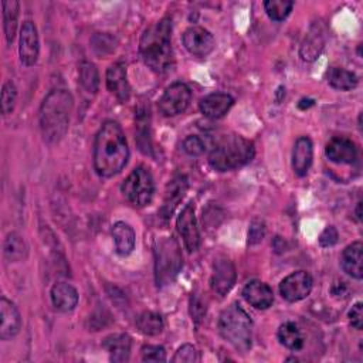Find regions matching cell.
Here are the masks:
<instances>
[{"label": "cell", "instance_id": "obj_8", "mask_svg": "<svg viewBox=\"0 0 363 363\" xmlns=\"http://www.w3.org/2000/svg\"><path fill=\"white\" fill-rule=\"evenodd\" d=\"M191 99L190 88L183 82H174L166 88L159 99V109L164 116H174L186 111Z\"/></svg>", "mask_w": 363, "mask_h": 363}, {"label": "cell", "instance_id": "obj_26", "mask_svg": "<svg viewBox=\"0 0 363 363\" xmlns=\"http://www.w3.org/2000/svg\"><path fill=\"white\" fill-rule=\"evenodd\" d=\"M277 336L281 345H284L289 350H301L303 347L305 337L298 325L294 322H284L279 326Z\"/></svg>", "mask_w": 363, "mask_h": 363}, {"label": "cell", "instance_id": "obj_19", "mask_svg": "<svg viewBox=\"0 0 363 363\" xmlns=\"http://www.w3.org/2000/svg\"><path fill=\"white\" fill-rule=\"evenodd\" d=\"M313 157V146L309 138L301 136L296 139L292 150V169L295 174L305 176L312 164Z\"/></svg>", "mask_w": 363, "mask_h": 363}, {"label": "cell", "instance_id": "obj_13", "mask_svg": "<svg viewBox=\"0 0 363 363\" xmlns=\"http://www.w3.org/2000/svg\"><path fill=\"white\" fill-rule=\"evenodd\" d=\"M235 284V267L227 258H220L214 262L210 278L211 289L218 296H225Z\"/></svg>", "mask_w": 363, "mask_h": 363}, {"label": "cell", "instance_id": "obj_9", "mask_svg": "<svg viewBox=\"0 0 363 363\" xmlns=\"http://www.w3.org/2000/svg\"><path fill=\"white\" fill-rule=\"evenodd\" d=\"M312 277L306 271H296L285 277L279 284V294L288 302L305 299L312 291Z\"/></svg>", "mask_w": 363, "mask_h": 363}, {"label": "cell", "instance_id": "obj_22", "mask_svg": "<svg viewBox=\"0 0 363 363\" xmlns=\"http://www.w3.org/2000/svg\"><path fill=\"white\" fill-rule=\"evenodd\" d=\"M362 259H363V244L362 241H354L350 245H347L342 252L340 262H342L343 271L354 279H362L363 277Z\"/></svg>", "mask_w": 363, "mask_h": 363}, {"label": "cell", "instance_id": "obj_31", "mask_svg": "<svg viewBox=\"0 0 363 363\" xmlns=\"http://www.w3.org/2000/svg\"><path fill=\"white\" fill-rule=\"evenodd\" d=\"M79 82L82 85V88L86 92H92L95 94L98 91L99 86V74L96 67L89 62V61H84L79 65Z\"/></svg>", "mask_w": 363, "mask_h": 363}, {"label": "cell", "instance_id": "obj_23", "mask_svg": "<svg viewBox=\"0 0 363 363\" xmlns=\"http://www.w3.org/2000/svg\"><path fill=\"white\" fill-rule=\"evenodd\" d=\"M325 40H326V34L322 24H313L301 45L299 54L302 60L305 61L316 60V57L320 54L325 45Z\"/></svg>", "mask_w": 363, "mask_h": 363}, {"label": "cell", "instance_id": "obj_17", "mask_svg": "<svg viewBox=\"0 0 363 363\" xmlns=\"http://www.w3.org/2000/svg\"><path fill=\"white\" fill-rule=\"evenodd\" d=\"M242 296L251 306L257 309H267L274 302V292L269 285L258 279H252L244 286Z\"/></svg>", "mask_w": 363, "mask_h": 363}, {"label": "cell", "instance_id": "obj_35", "mask_svg": "<svg viewBox=\"0 0 363 363\" xmlns=\"http://www.w3.org/2000/svg\"><path fill=\"white\" fill-rule=\"evenodd\" d=\"M172 360L174 363H196V362H200V354L193 345L186 343L177 349Z\"/></svg>", "mask_w": 363, "mask_h": 363}, {"label": "cell", "instance_id": "obj_14", "mask_svg": "<svg viewBox=\"0 0 363 363\" xmlns=\"http://www.w3.org/2000/svg\"><path fill=\"white\" fill-rule=\"evenodd\" d=\"M0 316H1L0 339L9 340L20 332L21 316H20L17 306L4 296H1V299H0Z\"/></svg>", "mask_w": 363, "mask_h": 363}, {"label": "cell", "instance_id": "obj_6", "mask_svg": "<svg viewBox=\"0 0 363 363\" xmlns=\"http://www.w3.org/2000/svg\"><path fill=\"white\" fill-rule=\"evenodd\" d=\"M155 279L157 286L169 285L179 274L183 265V257L177 241L163 237L155 242Z\"/></svg>", "mask_w": 363, "mask_h": 363}, {"label": "cell", "instance_id": "obj_25", "mask_svg": "<svg viewBox=\"0 0 363 363\" xmlns=\"http://www.w3.org/2000/svg\"><path fill=\"white\" fill-rule=\"evenodd\" d=\"M111 233H112V238H113V242H115L116 252L122 257L129 255L133 251L135 241H136L133 228L125 221H118L112 225Z\"/></svg>", "mask_w": 363, "mask_h": 363}, {"label": "cell", "instance_id": "obj_34", "mask_svg": "<svg viewBox=\"0 0 363 363\" xmlns=\"http://www.w3.org/2000/svg\"><path fill=\"white\" fill-rule=\"evenodd\" d=\"M92 48H94V51L98 54V55H102V57H105V55H108L109 52H112L113 51V48H115V38L112 37V35H109V34H101V33H98V34H95L94 37H92Z\"/></svg>", "mask_w": 363, "mask_h": 363}, {"label": "cell", "instance_id": "obj_29", "mask_svg": "<svg viewBox=\"0 0 363 363\" xmlns=\"http://www.w3.org/2000/svg\"><path fill=\"white\" fill-rule=\"evenodd\" d=\"M328 82L336 88V89H340V91H350L353 88H356L357 85V77L347 71V69H343V68H330L328 71Z\"/></svg>", "mask_w": 363, "mask_h": 363}, {"label": "cell", "instance_id": "obj_20", "mask_svg": "<svg viewBox=\"0 0 363 363\" xmlns=\"http://www.w3.org/2000/svg\"><path fill=\"white\" fill-rule=\"evenodd\" d=\"M102 347L109 353L112 362H128L130 356L132 339L126 333H113L102 340Z\"/></svg>", "mask_w": 363, "mask_h": 363}, {"label": "cell", "instance_id": "obj_38", "mask_svg": "<svg viewBox=\"0 0 363 363\" xmlns=\"http://www.w3.org/2000/svg\"><path fill=\"white\" fill-rule=\"evenodd\" d=\"M265 235V224L261 220H252L250 230H248V244L254 245L261 242Z\"/></svg>", "mask_w": 363, "mask_h": 363}, {"label": "cell", "instance_id": "obj_32", "mask_svg": "<svg viewBox=\"0 0 363 363\" xmlns=\"http://www.w3.org/2000/svg\"><path fill=\"white\" fill-rule=\"evenodd\" d=\"M294 1L291 0H267L264 1V9L268 17L274 21H282L292 11Z\"/></svg>", "mask_w": 363, "mask_h": 363}, {"label": "cell", "instance_id": "obj_16", "mask_svg": "<svg viewBox=\"0 0 363 363\" xmlns=\"http://www.w3.org/2000/svg\"><path fill=\"white\" fill-rule=\"evenodd\" d=\"M106 88L116 96L118 101L125 102L130 96V86L126 78V68L122 62H115L106 69Z\"/></svg>", "mask_w": 363, "mask_h": 363}, {"label": "cell", "instance_id": "obj_18", "mask_svg": "<svg viewBox=\"0 0 363 363\" xmlns=\"http://www.w3.org/2000/svg\"><path fill=\"white\" fill-rule=\"evenodd\" d=\"M233 104H234V99L231 95L224 92H214L204 96L200 101L199 108L204 116L210 119H218L230 111Z\"/></svg>", "mask_w": 363, "mask_h": 363}, {"label": "cell", "instance_id": "obj_3", "mask_svg": "<svg viewBox=\"0 0 363 363\" xmlns=\"http://www.w3.org/2000/svg\"><path fill=\"white\" fill-rule=\"evenodd\" d=\"M172 20L164 17L149 26L139 43V52L145 64L156 72H166L174 64L172 48Z\"/></svg>", "mask_w": 363, "mask_h": 363}, {"label": "cell", "instance_id": "obj_15", "mask_svg": "<svg viewBox=\"0 0 363 363\" xmlns=\"http://www.w3.org/2000/svg\"><path fill=\"white\" fill-rule=\"evenodd\" d=\"M325 153L328 159L337 164H352L357 159V149L354 143L347 138H332L326 147Z\"/></svg>", "mask_w": 363, "mask_h": 363}, {"label": "cell", "instance_id": "obj_4", "mask_svg": "<svg viewBox=\"0 0 363 363\" xmlns=\"http://www.w3.org/2000/svg\"><path fill=\"white\" fill-rule=\"evenodd\" d=\"M255 155L254 143L241 135L221 136L208 155V163L218 172H228L247 164Z\"/></svg>", "mask_w": 363, "mask_h": 363}, {"label": "cell", "instance_id": "obj_33", "mask_svg": "<svg viewBox=\"0 0 363 363\" xmlns=\"http://www.w3.org/2000/svg\"><path fill=\"white\" fill-rule=\"evenodd\" d=\"M17 99V89L11 81L4 82L1 88V112L3 115H9L13 112Z\"/></svg>", "mask_w": 363, "mask_h": 363}, {"label": "cell", "instance_id": "obj_21", "mask_svg": "<svg viewBox=\"0 0 363 363\" xmlns=\"http://www.w3.org/2000/svg\"><path fill=\"white\" fill-rule=\"evenodd\" d=\"M186 190H187V179H186V176H177V177H174L167 184L164 200H163V206L160 208V216L163 218L167 220L173 214L176 206L183 199Z\"/></svg>", "mask_w": 363, "mask_h": 363}, {"label": "cell", "instance_id": "obj_10", "mask_svg": "<svg viewBox=\"0 0 363 363\" xmlns=\"http://www.w3.org/2000/svg\"><path fill=\"white\" fill-rule=\"evenodd\" d=\"M176 227H177V231L184 242L186 250L189 252L197 251V248L200 245V233H199V227H197V221H196V216H194V207L191 203L187 204L179 214Z\"/></svg>", "mask_w": 363, "mask_h": 363}, {"label": "cell", "instance_id": "obj_40", "mask_svg": "<svg viewBox=\"0 0 363 363\" xmlns=\"http://www.w3.org/2000/svg\"><path fill=\"white\" fill-rule=\"evenodd\" d=\"M337 238H339V234H337L336 228L333 225H329L319 235V244L322 247H332L337 242Z\"/></svg>", "mask_w": 363, "mask_h": 363}, {"label": "cell", "instance_id": "obj_24", "mask_svg": "<svg viewBox=\"0 0 363 363\" xmlns=\"http://www.w3.org/2000/svg\"><path fill=\"white\" fill-rule=\"evenodd\" d=\"M51 302L60 312H69L78 303V292L72 285L58 282L51 288Z\"/></svg>", "mask_w": 363, "mask_h": 363}, {"label": "cell", "instance_id": "obj_2", "mask_svg": "<svg viewBox=\"0 0 363 363\" xmlns=\"http://www.w3.org/2000/svg\"><path fill=\"white\" fill-rule=\"evenodd\" d=\"M74 108V98L67 89L50 91L38 112V122L43 138L48 143H58L69 128Z\"/></svg>", "mask_w": 363, "mask_h": 363}, {"label": "cell", "instance_id": "obj_7", "mask_svg": "<svg viewBox=\"0 0 363 363\" xmlns=\"http://www.w3.org/2000/svg\"><path fill=\"white\" fill-rule=\"evenodd\" d=\"M125 199L135 207L147 206L155 193V182L150 172L145 166H138L122 183Z\"/></svg>", "mask_w": 363, "mask_h": 363}, {"label": "cell", "instance_id": "obj_41", "mask_svg": "<svg viewBox=\"0 0 363 363\" xmlns=\"http://www.w3.org/2000/svg\"><path fill=\"white\" fill-rule=\"evenodd\" d=\"M362 201H359L357 203V206H356V218H357V221H362Z\"/></svg>", "mask_w": 363, "mask_h": 363}, {"label": "cell", "instance_id": "obj_37", "mask_svg": "<svg viewBox=\"0 0 363 363\" xmlns=\"http://www.w3.org/2000/svg\"><path fill=\"white\" fill-rule=\"evenodd\" d=\"M204 149H206V145L199 136L191 135L183 140V150L190 156H199L204 152Z\"/></svg>", "mask_w": 363, "mask_h": 363}, {"label": "cell", "instance_id": "obj_1", "mask_svg": "<svg viewBox=\"0 0 363 363\" xmlns=\"http://www.w3.org/2000/svg\"><path fill=\"white\" fill-rule=\"evenodd\" d=\"M129 147L121 125L106 121L94 140V169L101 177L118 174L128 163Z\"/></svg>", "mask_w": 363, "mask_h": 363}, {"label": "cell", "instance_id": "obj_27", "mask_svg": "<svg viewBox=\"0 0 363 363\" xmlns=\"http://www.w3.org/2000/svg\"><path fill=\"white\" fill-rule=\"evenodd\" d=\"M3 7V30L9 44L13 43L16 30H17V18H18V9L20 4L17 0H4L1 1Z\"/></svg>", "mask_w": 363, "mask_h": 363}, {"label": "cell", "instance_id": "obj_5", "mask_svg": "<svg viewBox=\"0 0 363 363\" xmlns=\"http://www.w3.org/2000/svg\"><path fill=\"white\" fill-rule=\"evenodd\" d=\"M218 332L231 346L245 353L252 345V322L240 303L227 306L218 318Z\"/></svg>", "mask_w": 363, "mask_h": 363}, {"label": "cell", "instance_id": "obj_11", "mask_svg": "<svg viewBox=\"0 0 363 363\" xmlns=\"http://www.w3.org/2000/svg\"><path fill=\"white\" fill-rule=\"evenodd\" d=\"M38 52H40V43H38L37 27L31 20H27L23 23L20 30V44H18L20 60L26 67H31L37 62Z\"/></svg>", "mask_w": 363, "mask_h": 363}, {"label": "cell", "instance_id": "obj_30", "mask_svg": "<svg viewBox=\"0 0 363 363\" xmlns=\"http://www.w3.org/2000/svg\"><path fill=\"white\" fill-rule=\"evenodd\" d=\"M136 326L143 335L156 336L163 330V319L156 312L145 311L138 316Z\"/></svg>", "mask_w": 363, "mask_h": 363}, {"label": "cell", "instance_id": "obj_12", "mask_svg": "<svg viewBox=\"0 0 363 363\" xmlns=\"http://www.w3.org/2000/svg\"><path fill=\"white\" fill-rule=\"evenodd\" d=\"M183 44L189 52L197 57H204L210 54L214 48L213 34L203 27H189L183 34Z\"/></svg>", "mask_w": 363, "mask_h": 363}, {"label": "cell", "instance_id": "obj_39", "mask_svg": "<svg viewBox=\"0 0 363 363\" xmlns=\"http://www.w3.org/2000/svg\"><path fill=\"white\" fill-rule=\"evenodd\" d=\"M349 320L356 330H362L363 328V303L362 302H356L352 306V309L349 311Z\"/></svg>", "mask_w": 363, "mask_h": 363}, {"label": "cell", "instance_id": "obj_28", "mask_svg": "<svg viewBox=\"0 0 363 363\" xmlns=\"http://www.w3.org/2000/svg\"><path fill=\"white\" fill-rule=\"evenodd\" d=\"M3 252L10 262H18L26 259L28 254V247L21 235H18L17 233H10L4 240Z\"/></svg>", "mask_w": 363, "mask_h": 363}, {"label": "cell", "instance_id": "obj_36", "mask_svg": "<svg viewBox=\"0 0 363 363\" xmlns=\"http://www.w3.org/2000/svg\"><path fill=\"white\" fill-rule=\"evenodd\" d=\"M140 353H142L143 362H164L166 360V350L163 346L145 345L140 349Z\"/></svg>", "mask_w": 363, "mask_h": 363}]
</instances>
